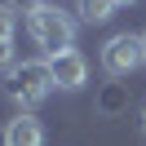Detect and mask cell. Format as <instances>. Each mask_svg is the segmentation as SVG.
<instances>
[{
  "instance_id": "obj_1",
  "label": "cell",
  "mask_w": 146,
  "mask_h": 146,
  "mask_svg": "<svg viewBox=\"0 0 146 146\" xmlns=\"http://www.w3.org/2000/svg\"><path fill=\"white\" fill-rule=\"evenodd\" d=\"M27 27H31V40H36V44L44 49L49 58L75 44V18H71V13H62L58 5H44V9H36V13L27 18Z\"/></svg>"
},
{
  "instance_id": "obj_2",
  "label": "cell",
  "mask_w": 146,
  "mask_h": 146,
  "mask_svg": "<svg viewBox=\"0 0 146 146\" xmlns=\"http://www.w3.org/2000/svg\"><path fill=\"white\" fill-rule=\"evenodd\" d=\"M53 93V75H49V58H31V62H22L18 71L9 75V98L18 102L22 111L40 106V102Z\"/></svg>"
},
{
  "instance_id": "obj_3",
  "label": "cell",
  "mask_w": 146,
  "mask_h": 146,
  "mask_svg": "<svg viewBox=\"0 0 146 146\" xmlns=\"http://www.w3.org/2000/svg\"><path fill=\"white\" fill-rule=\"evenodd\" d=\"M137 66H142V36L119 31V36H111L106 44H102V71H106L111 80H124Z\"/></svg>"
},
{
  "instance_id": "obj_4",
  "label": "cell",
  "mask_w": 146,
  "mask_h": 146,
  "mask_svg": "<svg viewBox=\"0 0 146 146\" xmlns=\"http://www.w3.org/2000/svg\"><path fill=\"white\" fill-rule=\"evenodd\" d=\"M49 75H53V89L75 93V89H84V84H89V62H84L80 49H62V53L49 58Z\"/></svg>"
},
{
  "instance_id": "obj_5",
  "label": "cell",
  "mask_w": 146,
  "mask_h": 146,
  "mask_svg": "<svg viewBox=\"0 0 146 146\" xmlns=\"http://www.w3.org/2000/svg\"><path fill=\"white\" fill-rule=\"evenodd\" d=\"M5 137H9V146H44V124L31 111H22L5 124Z\"/></svg>"
},
{
  "instance_id": "obj_6",
  "label": "cell",
  "mask_w": 146,
  "mask_h": 146,
  "mask_svg": "<svg viewBox=\"0 0 146 146\" xmlns=\"http://www.w3.org/2000/svg\"><path fill=\"white\" fill-rule=\"evenodd\" d=\"M75 13H80V22H106L111 13H115V0H80V5H75Z\"/></svg>"
},
{
  "instance_id": "obj_7",
  "label": "cell",
  "mask_w": 146,
  "mask_h": 146,
  "mask_svg": "<svg viewBox=\"0 0 146 146\" xmlns=\"http://www.w3.org/2000/svg\"><path fill=\"white\" fill-rule=\"evenodd\" d=\"M18 71V53H13V40H0V75Z\"/></svg>"
},
{
  "instance_id": "obj_8",
  "label": "cell",
  "mask_w": 146,
  "mask_h": 146,
  "mask_svg": "<svg viewBox=\"0 0 146 146\" xmlns=\"http://www.w3.org/2000/svg\"><path fill=\"white\" fill-rule=\"evenodd\" d=\"M13 31H18V13L9 5H0V40H13Z\"/></svg>"
},
{
  "instance_id": "obj_9",
  "label": "cell",
  "mask_w": 146,
  "mask_h": 146,
  "mask_svg": "<svg viewBox=\"0 0 146 146\" xmlns=\"http://www.w3.org/2000/svg\"><path fill=\"white\" fill-rule=\"evenodd\" d=\"M5 5H9L13 13H27V18H31L36 9H44V0H5Z\"/></svg>"
},
{
  "instance_id": "obj_10",
  "label": "cell",
  "mask_w": 146,
  "mask_h": 146,
  "mask_svg": "<svg viewBox=\"0 0 146 146\" xmlns=\"http://www.w3.org/2000/svg\"><path fill=\"white\" fill-rule=\"evenodd\" d=\"M142 66H146V31H142Z\"/></svg>"
},
{
  "instance_id": "obj_11",
  "label": "cell",
  "mask_w": 146,
  "mask_h": 146,
  "mask_svg": "<svg viewBox=\"0 0 146 146\" xmlns=\"http://www.w3.org/2000/svg\"><path fill=\"white\" fill-rule=\"evenodd\" d=\"M0 146H9V137H5V128H0Z\"/></svg>"
},
{
  "instance_id": "obj_12",
  "label": "cell",
  "mask_w": 146,
  "mask_h": 146,
  "mask_svg": "<svg viewBox=\"0 0 146 146\" xmlns=\"http://www.w3.org/2000/svg\"><path fill=\"white\" fill-rule=\"evenodd\" d=\"M115 5H133V0H115Z\"/></svg>"
},
{
  "instance_id": "obj_13",
  "label": "cell",
  "mask_w": 146,
  "mask_h": 146,
  "mask_svg": "<svg viewBox=\"0 0 146 146\" xmlns=\"http://www.w3.org/2000/svg\"><path fill=\"white\" fill-rule=\"evenodd\" d=\"M142 128H146V111H142Z\"/></svg>"
}]
</instances>
